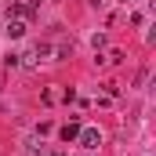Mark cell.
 <instances>
[{
  "mask_svg": "<svg viewBox=\"0 0 156 156\" xmlns=\"http://www.w3.org/2000/svg\"><path fill=\"white\" fill-rule=\"evenodd\" d=\"M76 142L83 145V149H98V145H102V131H98V127H80Z\"/></svg>",
  "mask_w": 156,
  "mask_h": 156,
  "instance_id": "6da1fadb",
  "label": "cell"
},
{
  "mask_svg": "<svg viewBox=\"0 0 156 156\" xmlns=\"http://www.w3.org/2000/svg\"><path fill=\"white\" fill-rule=\"evenodd\" d=\"M26 29H29L26 18H7V29H4V33H7L11 40H18V37H26Z\"/></svg>",
  "mask_w": 156,
  "mask_h": 156,
  "instance_id": "7a4b0ae2",
  "label": "cell"
},
{
  "mask_svg": "<svg viewBox=\"0 0 156 156\" xmlns=\"http://www.w3.org/2000/svg\"><path fill=\"white\" fill-rule=\"evenodd\" d=\"M58 134H62V142H76V134H80V123H76V120H73V123H66V127H62Z\"/></svg>",
  "mask_w": 156,
  "mask_h": 156,
  "instance_id": "3957f363",
  "label": "cell"
},
{
  "mask_svg": "<svg viewBox=\"0 0 156 156\" xmlns=\"http://www.w3.org/2000/svg\"><path fill=\"white\" fill-rule=\"evenodd\" d=\"M26 156H47L44 142H40V138H33V142H29V149H26Z\"/></svg>",
  "mask_w": 156,
  "mask_h": 156,
  "instance_id": "277c9868",
  "label": "cell"
},
{
  "mask_svg": "<svg viewBox=\"0 0 156 156\" xmlns=\"http://www.w3.org/2000/svg\"><path fill=\"white\" fill-rule=\"evenodd\" d=\"M98 62H113V66H120V62H123V51H109V55L98 58Z\"/></svg>",
  "mask_w": 156,
  "mask_h": 156,
  "instance_id": "5b68a950",
  "label": "cell"
},
{
  "mask_svg": "<svg viewBox=\"0 0 156 156\" xmlns=\"http://www.w3.org/2000/svg\"><path fill=\"white\" fill-rule=\"evenodd\" d=\"M91 44H94V51H98V47H105V33H94V37H91Z\"/></svg>",
  "mask_w": 156,
  "mask_h": 156,
  "instance_id": "8992f818",
  "label": "cell"
},
{
  "mask_svg": "<svg viewBox=\"0 0 156 156\" xmlns=\"http://www.w3.org/2000/svg\"><path fill=\"white\" fill-rule=\"evenodd\" d=\"M120 4H134V0H120Z\"/></svg>",
  "mask_w": 156,
  "mask_h": 156,
  "instance_id": "52a82bcc",
  "label": "cell"
},
{
  "mask_svg": "<svg viewBox=\"0 0 156 156\" xmlns=\"http://www.w3.org/2000/svg\"><path fill=\"white\" fill-rule=\"evenodd\" d=\"M55 156H66V153H55Z\"/></svg>",
  "mask_w": 156,
  "mask_h": 156,
  "instance_id": "ba28073f",
  "label": "cell"
}]
</instances>
